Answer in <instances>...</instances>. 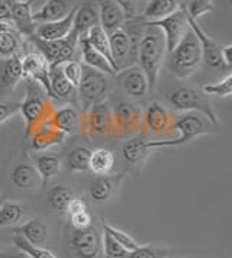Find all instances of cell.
I'll return each instance as SVG.
<instances>
[{
    "label": "cell",
    "instance_id": "cell-1",
    "mask_svg": "<svg viewBox=\"0 0 232 258\" xmlns=\"http://www.w3.org/2000/svg\"><path fill=\"white\" fill-rule=\"evenodd\" d=\"M165 52V39L161 29L144 22V31L141 34L137 49V61L139 69L147 76L150 90H154L157 86Z\"/></svg>",
    "mask_w": 232,
    "mask_h": 258
},
{
    "label": "cell",
    "instance_id": "cell-2",
    "mask_svg": "<svg viewBox=\"0 0 232 258\" xmlns=\"http://www.w3.org/2000/svg\"><path fill=\"white\" fill-rule=\"evenodd\" d=\"M19 113L25 120L26 137L29 138L35 128L52 120L55 106L52 105L51 97L45 93L41 84L32 80H25V99L21 102Z\"/></svg>",
    "mask_w": 232,
    "mask_h": 258
},
{
    "label": "cell",
    "instance_id": "cell-3",
    "mask_svg": "<svg viewBox=\"0 0 232 258\" xmlns=\"http://www.w3.org/2000/svg\"><path fill=\"white\" fill-rule=\"evenodd\" d=\"M173 131H179L180 137L176 140H160V141H148L150 150L154 148H176L182 147L193 140H196L202 135L213 134L218 131L212 122H209L206 117L199 112H186L183 115L174 119Z\"/></svg>",
    "mask_w": 232,
    "mask_h": 258
},
{
    "label": "cell",
    "instance_id": "cell-4",
    "mask_svg": "<svg viewBox=\"0 0 232 258\" xmlns=\"http://www.w3.org/2000/svg\"><path fill=\"white\" fill-rule=\"evenodd\" d=\"M202 64V48L199 44V39L190 29L185 38L177 44L170 52V61H168V71L176 76L177 79H187Z\"/></svg>",
    "mask_w": 232,
    "mask_h": 258
},
{
    "label": "cell",
    "instance_id": "cell-5",
    "mask_svg": "<svg viewBox=\"0 0 232 258\" xmlns=\"http://www.w3.org/2000/svg\"><path fill=\"white\" fill-rule=\"evenodd\" d=\"M168 102L176 110L182 112H199L212 122L215 126H219V119L216 110L212 105L209 96L202 90H195L192 87H180L168 94Z\"/></svg>",
    "mask_w": 232,
    "mask_h": 258
},
{
    "label": "cell",
    "instance_id": "cell-6",
    "mask_svg": "<svg viewBox=\"0 0 232 258\" xmlns=\"http://www.w3.org/2000/svg\"><path fill=\"white\" fill-rule=\"evenodd\" d=\"M107 90H109L107 76L87 66H83V76L77 87L81 112H87L96 103L104 102Z\"/></svg>",
    "mask_w": 232,
    "mask_h": 258
},
{
    "label": "cell",
    "instance_id": "cell-7",
    "mask_svg": "<svg viewBox=\"0 0 232 258\" xmlns=\"http://www.w3.org/2000/svg\"><path fill=\"white\" fill-rule=\"evenodd\" d=\"M109 38V49L113 61L116 73L129 66H134L137 61V49H138L139 38L135 32H129L124 26L107 34Z\"/></svg>",
    "mask_w": 232,
    "mask_h": 258
},
{
    "label": "cell",
    "instance_id": "cell-8",
    "mask_svg": "<svg viewBox=\"0 0 232 258\" xmlns=\"http://www.w3.org/2000/svg\"><path fill=\"white\" fill-rule=\"evenodd\" d=\"M80 132L92 137L96 134L118 135L113 117V109L107 102H100L92 106L87 112L80 113Z\"/></svg>",
    "mask_w": 232,
    "mask_h": 258
},
{
    "label": "cell",
    "instance_id": "cell-9",
    "mask_svg": "<svg viewBox=\"0 0 232 258\" xmlns=\"http://www.w3.org/2000/svg\"><path fill=\"white\" fill-rule=\"evenodd\" d=\"M29 38L32 39L35 47L38 48V52L48 61L49 67L61 66L67 61L74 59V54L79 45V36L74 35L73 32L69 36L55 41H44L35 35Z\"/></svg>",
    "mask_w": 232,
    "mask_h": 258
},
{
    "label": "cell",
    "instance_id": "cell-10",
    "mask_svg": "<svg viewBox=\"0 0 232 258\" xmlns=\"http://www.w3.org/2000/svg\"><path fill=\"white\" fill-rule=\"evenodd\" d=\"M148 24L154 25L162 31L167 52H171L174 48L177 47V44L185 38L186 34L190 31L189 16H187L185 8H179L170 16L162 18V19L155 21V22H148Z\"/></svg>",
    "mask_w": 232,
    "mask_h": 258
},
{
    "label": "cell",
    "instance_id": "cell-11",
    "mask_svg": "<svg viewBox=\"0 0 232 258\" xmlns=\"http://www.w3.org/2000/svg\"><path fill=\"white\" fill-rule=\"evenodd\" d=\"M70 246L76 257L99 258L102 252V239L96 228L73 229L70 235Z\"/></svg>",
    "mask_w": 232,
    "mask_h": 258
},
{
    "label": "cell",
    "instance_id": "cell-12",
    "mask_svg": "<svg viewBox=\"0 0 232 258\" xmlns=\"http://www.w3.org/2000/svg\"><path fill=\"white\" fill-rule=\"evenodd\" d=\"M176 117L158 102H152L142 113V126L154 135H165L173 132Z\"/></svg>",
    "mask_w": 232,
    "mask_h": 258
},
{
    "label": "cell",
    "instance_id": "cell-13",
    "mask_svg": "<svg viewBox=\"0 0 232 258\" xmlns=\"http://www.w3.org/2000/svg\"><path fill=\"white\" fill-rule=\"evenodd\" d=\"M118 135H132L142 128V112L138 106L124 100L113 109Z\"/></svg>",
    "mask_w": 232,
    "mask_h": 258
},
{
    "label": "cell",
    "instance_id": "cell-14",
    "mask_svg": "<svg viewBox=\"0 0 232 258\" xmlns=\"http://www.w3.org/2000/svg\"><path fill=\"white\" fill-rule=\"evenodd\" d=\"M49 64L39 52H28L22 57L23 80H32L42 86L49 96Z\"/></svg>",
    "mask_w": 232,
    "mask_h": 258
},
{
    "label": "cell",
    "instance_id": "cell-15",
    "mask_svg": "<svg viewBox=\"0 0 232 258\" xmlns=\"http://www.w3.org/2000/svg\"><path fill=\"white\" fill-rule=\"evenodd\" d=\"M115 77L118 84L124 89V92L132 97H144L150 92L147 76L135 64L119 70L115 74Z\"/></svg>",
    "mask_w": 232,
    "mask_h": 258
},
{
    "label": "cell",
    "instance_id": "cell-16",
    "mask_svg": "<svg viewBox=\"0 0 232 258\" xmlns=\"http://www.w3.org/2000/svg\"><path fill=\"white\" fill-rule=\"evenodd\" d=\"M189 25H190V29L193 31V34L199 39V44L202 48V62L208 64L209 67L216 69V70L220 69V70L228 71L222 62V58H220V48L222 47L216 41H213L210 36H208V34L199 26L197 21H193L189 18Z\"/></svg>",
    "mask_w": 232,
    "mask_h": 258
},
{
    "label": "cell",
    "instance_id": "cell-17",
    "mask_svg": "<svg viewBox=\"0 0 232 258\" xmlns=\"http://www.w3.org/2000/svg\"><path fill=\"white\" fill-rule=\"evenodd\" d=\"M31 145L35 151H46L52 147H58L67 140V135L51 122H45L32 131L29 135Z\"/></svg>",
    "mask_w": 232,
    "mask_h": 258
},
{
    "label": "cell",
    "instance_id": "cell-18",
    "mask_svg": "<svg viewBox=\"0 0 232 258\" xmlns=\"http://www.w3.org/2000/svg\"><path fill=\"white\" fill-rule=\"evenodd\" d=\"M9 6L12 24L25 36H32L36 24L32 18V2L31 0H5Z\"/></svg>",
    "mask_w": 232,
    "mask_h": 258
},
{
    "label": "cell",
    "instance_id": "cell-19",
    "mask_svg": "<svg viewBox=\"0 0 232 258\" xmlns=\"http://www.w3.org/2000/svg\"><path fill=\"white\" fill-rule=\"evenodd\" d=\"M99 25L110 34L127 24L128 15L113 0H99Z\"/></svg>",
    "mask_w": 232,
    "mask_h": 258
},
{
    "label": "cell",
    "instance_id": "cell-20",
    "mask_svg": "<svg viewBox=\"0 0 232 258\" xmlns=\"http://www.w3.org/2000/svg\"><path fill=\"white\" fill-rule=\"evenodd\" d=\"M74 12H76V6L63 19H58L54 22H46V24H36L34 35L44 41H55V39H63L69 36L73 29Z\"/></svg>",
    "mask_w": 232,
    "mask_h": 258
},
{
    "label": "cell",
    "instance_id": "cell-21",
    "mask_svg": "<svg viewBox=\"0 0 232 258\" xmlns=\"http://www.w3.org/2000/svg\"><path fill=\"white\" fill-rule=\"evenodd\" d=\"M12 184L21 191H34L41 186V177L36 167L29 161H22L12 170Z\"/></svg>",
    "mask_w": 232,
    "mask_h": 258
},
{
    "label": "cell",
    "instance_id": "cell-22",
    "mask_svg": "<svg viewBox=\"0 0 232 258\" xmlns=\"http://www.w3.org/2000/svg\"><path fill=\"white\" fill-rule=\"evenodd\" d=\"M124 178V173H119L115 176H99L97 178H94L90 183V199L93 203H104L110 199L115 195V190L118 187V184L122 181Z\"/></svg>",
    "mask_w": 232,
    "mask_h": 258
},
{
    "label": "cell",
    "instance_id": "cell-23",
    "mask_svg": "<svg viewBox=\"0 0 232 258\" xmlns=\"http://www.w3.org/2000/svg\"><path fill=\"white\" fill-rule=\"evenodd\" d=\"M79 45L81 49V58L84 66L94 69V70L100 71L106 76H115L116 71L113 66L109 62V59L104 57L103 54H100L99 51H96L94 48L89 44V41L86 39V36L81 35L79 38Z\"/></svg>",
    "mask_w": 232,
    "mask_h": 258
},
{
    "label": "cell",
    "instance_id": "cell-24",
    "mask_svg": "<svg viewBox=\"0 0 232 258\" xmlns=\"http://www.w3.org/2000/svg\"><path fill=\"white\" fill-rule=\"evenodd\" d=\"M99 25V11L96 6L90 3H84L80 6H76V12L73 16V29L71 32L80 38L86 35L89 29Z\"/></svg>",
    "mask_w": 232,
    "mask_h": 258
},
{
    "label": "cell",
    "instance_id": "cell-25",
    "mask_svg": "<svg viewBox=\"0 0 232 258\" xmlns=\"http://www.w3.org/2000/svg\"><path fill=\"white\" fill-rule=\"evenodd\" d=\"M13 234L23 238L31 245L41 246L48 238V229H46L45 223L41 219L34 218V219H29L22 225L13 228Z\"/></svg>",
    "mask_w": 232,
    "mask_h": 258
},
{
    "label": "cell",
    "instance_id": "cell-26",
    "mask_svg": "<svg viewBox=\"0 0 232 258\" xmlns=\"http://www.w3.org/2000/svg\"><path fill=\"white\" fill-rule=\"evenodd\" d=\"M71 11L67 0H46L39 11L32 13L35 24H46L66 18Z\"/></svg>",
    "mask_w": 232,
    "mask_h": 258
},
{
    "label": "cell",
    "instance_id": "cell-27",
    "mask_svg": "<svg viewBox=\"0 0 232 258\" xmlns=\"http://www.w3.org/2000/svg\"><path fill=\"white\" fill-rule=\"evenodd\" d=\"M76 94V87L64 77L61 66L49 69V97L58 100H70Z\"/></svg>",
    "mask_w": 232,
    "mask_h": 258
},
{
    "label": "cell",
    "instance_id": "cell-28",
    "mask_svg": "<svg viewBox=\"0 0 232 258\" xmlns=\"http://www.w3.org/2000/svg\"><path fill=\"white\" fill-rule=\"evenodd\" d=\"M52 123L60 131H63L67 137L79 134L80 132V112L71 106L55 109V113L52 116Z\"/></svg>",
    "mask_w": 232,
    "mask_h": 258
},
{
    "label": "cell",
    "instance_id": "cell-29",
    "mask_svg": "<svg viewBox=\"0 0 232 258\" xmlns=\"http://www.w3.org/2000/svg\"><path fill=\"white\" fill-rule=\"evenodd\" d=\"M23 79L22 55H15L6 59L0 74V92H9Z\"/></svg>",
    "mask_w": 232,
    "mask_h": 258
},
{
    "label": "cell",
    "instance_id": "cell-30",
    "mask_svg": "<svg viewBox=\"0 0 232 258\" xmlns=\"http://www.w3.org/2000/svg\"><path fill=\"white\" fill-rule=\"evenodd\" d=\"M148 140L144 137H132L128 141H125L121 147V154L124 160L129 164H139L142 163L147 155L150 154Z\"/></svg>",
    "mask_w": 232,
    "mask_h": 258
},
{
    "label": "cell",
    "instance_id": "cell-31",
    "mask_svg": "<svg viewBox=\"0 0 232 258\" xmlns=\"http://www.w3.org/2000/svg\"><path fill=\"white\" fill-rule=\"evenodd\" d=\"M115 154L106 148H96L90 153L89 170L96 176H107L113 170Z\"/></svg>",
    "mask_w": 232,
    "mask_h": 258
},
{
    "label": "cell",
    "instance_id": "cell-32",
    "mask_svg": "<svg viewBox=\"0 0 232 258\" xmlns=\"http://www.w3.org/2000/svg\"><path fill=\"white\" fill-rule=\"evenodd\" d=\"M34 165L41 177V186L46 187V183L61 171V160L52 154H42L35 157Z\"/></svg>",
    "mask_w": 232,
    "mask_h": 258
},
{
    "label": "cell",
    "instance_id": "cell-33",
    "mask_svg": "<svg viewBox=\"0 0 232 258\" xmlns=\"http://www.w3.org/2000/svg\"><path fill=\"white\" fill-rule=\"evenodd\" d=\"M179 9L177 0H151L142 13L147 22H155L162 18L170 16Z\"/></svg>",
    "mask_w": 232,
    "mask_h": 258
},
{
    "label": "cell",
    "instance_id": "cell-34",
    "mask_svg": "<svg viewBox=\"0 0 232 258\" xmlns=\"http://www.w3.org/2000/svg\"><path fill=\"white\" fill-rule=\"evenodd\" d=\"M74 198V191L64 184H58L54 187L48 188L46 191V200L51 209L57 212H66L69 206L70 200Z\"/></svg>",
    "mask_w": 232,
    "mask_h": 258
},
{
    "label": "cell",
    "instance_id": "cell-35",
    "mask_svg": "<svg viewBox=\"0 0 232 258\" xmlns=\"http://www.w3.org/2000/svg\"><path fill=\"white\" fill-rule=\"evenodd\" d=\"M22 41L13 29L0 32V57L2 58H12L15 55H21Z\"/></svg>",
    "mask_w": 232,
    "mask_h": 258
},
{
    "label": "cell",
    "instance_id": "cell-36",
    "mask_svg": "<svg viewBox=\"0 0 232 258\" xmlns=\"http://www.w3.org/2000/svg\"><path fill=\"white\" fill-rule=\"evenodd\" d=\"M84 36L89 41V44L96 51H99L100 54H103L104 57L109 59V62L113 66V61H112V57H110V49H109V38H107V34L103 31V28L100 25H96V26H93L92 29H89L87 34Z\"/></svg>",
    "mask_w": 232,
    "mask_h": 258
},
{
    "label": "cell",
    "instance_id": "cell-37",
    "mask_svg": "<svg viewBox=\"0 0 232 258\" xmlns=\"http://www.w3.org/2000/svg\"><path fill=\"white\" fill-rule=\"evenodd\" d=\"M92 150L87 147H76L70 151L67 157V165L73 173H84L89 170V160H90Z\"/></svg>",
    "mask_w": 232,
    "mask_h": 258
},
{
    "label": "cell",
    "instance_id": "cell-38",
    "mask_svg": "<svg viewBox=\"0 0 232 258\" xmlns=\"http://www.w3.org/2000/svg\"><path fill=\"white\" fill-rule=\"evenodd\" d=\"M22 216L23 208L19 203L9 200L3 202V205L0 206V228L16 225L22 219Z\"/></svg>",
    "mask_w": 232,
    "mask_h": 258
},
{
    "label": "cell",
    "instance_id": "cell-39",
    "mask_svg": "<svg viewBox=\"0 0 232 258\" xmlns=\"http://www.w3.org/2000/svg\"><path fill=\"white\" fill-rule=\"evenodd\" d=\"M202 92L206 96L215 97H228L232 93V74H226L222 80L215 83H208L202 86Z\"/></svg>",
    "mask_w": 232,
    "mask_h": 258
},
{
    "label": "cell",
    "instance_id": "cell-40",
    "mask_svg": "<svg viewBox=\"0 0 232 258\" xmlns=\"http://www.w3.org/2000/svg\"><path fill=\"white\" fill-rule=\"evenodd\" d=\"M12 241H13V244H15V246H16L18 249L26 252L31 258H57L49 249H45V248H42V246L31 245L29 242H26L23 238L18 236V235H13Z\"/></svg>",
    "mask_w": 232,
    "mask_h": 258
},
{
    "label": "cell",
    "instance_id": "cell-41",
    "mask_svg": "<svg viewBox=\"0 0 232 258\" xmlns=\"http://www.w3.org/2000/svg\"><path fill=\"white\" fill-rule=\"evenodd\" d=\"M103 231L110 235V236L115 239L119 245L124 246L128 252H131V251L137 249V248L139 246L138 242H137V241H135V239H134L131 235L127 234V232H124V231H121V229H118V228L112 226V225H109V223H104Z\"/></svg>",
    "mask_w": 232,
    "mask_h": 258
},
{
    "label": "cell",
    "instance_id": "cell-42",
    "mask_svg": "<svg viewBox=\"0 0 232 258\" xmlns=\"http://www.w3.org/2000/svg\"><path fill=\"white\" fill-rule=\"evenodd\" d=\"M102 249H103L106 258H127L129 254L127 249L122 245H119L115 239L103 231V238H102Z\"/></svg>",
    "mask_w": 232,
    "mask_h": 258
},
{
    "label": "cell",
    "instance_id": "cell-43",
    "mask_svg": "<svg viewBox=\"0 0 232 258\" xmlns=\"http://www.w3.org/2000/svg\"><path fill=\"white\" fill-rule=\"evenodd\" d=\"M61 70H63V74L64 77L69 80L73 87H79L81 80V76H83V66H81L79 61L76 59H71V61H67L64 64H61Z\"/></svg>",
    "mask_w": 232,
    "mask_h": 258
},
{
    "label": "cell",
    "instance_id": "cell-44",
    "mask_svg": "<svg viewBox=\"0 0 232 258\" xmlns=\"http://www.w3.org/2000/svg\"><path fill=\"white\" fill-rule=\"evenodd\" d=\"M213 9H215V8H213L212 0H192V3L189 5V8L186 9V12H187L190 19L197 21L200 16L212 12Z\"/></svg>",
    "mask_w": 232,
    "mask_h": 258
},
{
    "label": "cell",
    "instance_id": "cell-45",
    "mask_svg": "<svg viewBox=\"0 0 232 258\" xmlns=\"http://www.w3.org/2000/svg\"><path fill=\"white\" fill-rule=\"evenodd\" d=\"M165 251L155 246H138L137 249L131 251L127 258H164Z\"/></svg>",
    "mask_w": 232,
    "mask_h": 258
},
{
    "label": "cell",
    "instance_id": "cell-46",
    "mask_svg": "<svg viewBox=\"0 0 232 258\" xmlns=\"http://www.w3.org/2000/svg\"><path fill=\"white\" fill-rule=\"evenodd\" d=\"M19 107H21V103H18V102L2 100L0 102V125L5 123L6 120H9L16 113H19Z\"/></svg>",
    "mask_w": 232,
    "mask_h": 258
},
{
    "label": "cell",
    "instance_id": "cell-47",
    "mask_svg": "<svg viewBox=\"0 0 232 258\" xmlns=\"http://www.w3.org/2000/svg\"><path fill=\"white\" fill-rule=\"evenodd\" d=\"M70 223L73 229H84L92 226V215L87 211H83L80 213L70 215Z\"/></svg>",
    "mask_w": 232,
    "mask_h": 258
},
{
    "label": "cell",
    "instance_id": "cell-48",
    "mask_svg": "<svg viewBox=\"0 0 232 258\" xmlns=\"http://www.w3.org/2000/svg\"><path fill=\"white\" fill-rule=\"evenodd\" d=\"M83 211H87V206H86V202L83 199H79V198H73L70 200L69 206H67V211L70 215H74V213H80Z\"/></svg>",
    "mask_w": 232,
    "mask_h": 258
},
{
    "label": "cell",
    "instance_id": "cell-49",
    "mask_svg": "<svg viewBox=\"0 0 232 258\" xmlns=\"http://www.w3.org/2000/svg\"><path fill=\"white\" fill-rule=\"evenodd\" d=\"M220 58H222V62L223 66L226 67V70H231L232 67V45L228 44L225 47L220 48Z\"/></svg>",
    "mask_w": 232,
    "mask_h": 258
},
{
    "label": "cell",
    "instance_id": "cell-50",
    "mask_svg": "<svg viewBox=\"0 0 232 258\" xmlns=\"http://www.w3.org/2000/svg\"><path fill=\"white\" fill-rule=\"evenodd\" d=\"M113 2L124 9V12L127 13L128 18L135 16V0H113Z\"/></svg>",
    "mask_w": 232,
    "mask_h": 258
},
{
    "label": "cell",
    "instance_id": "cell-51",
    "mask_svg": "<svg viewBox=\"0 0 232 258\" xmlns=\"http://www.w3.org/2000/svg\"><path fill=\"white\" fill-rule=\"evenodd\" d=\"M0 21H3V22H11L12 24L11 11H9V6L6 5L5 0H0Z\"/></svg>",
    "mask_w": 232,
    "mask_h": 258
},
{
    "label": "cell",
    "instance_id": "cell-52",
    "mask_svg": "<svg viewBox=\"0 0 232 258\" xmlns=\"http://www.w3.org/2000/svg\"><path fill=\"white\" fill-rule=\"evenodd\" d=\"M0 258H31L23 251H16V252H0Z\"/></svg>",
    "mask_w": 232,
    "mask_h": 258
},
{
    "label": "cell",
    "instance_id": "cell-53",
    "mask_svg": "<svg viewBox=\"0 0 232 258\" xmlns=\"http://www.w3.org/2000/svg\"><path fill=\"white\" fill-rule=\"evenodd\" d=\"M5 199V198H3V196H2V195H0V200H3Z\"/></svg>",
    "mask_w": 232,
    "mask_h": 258
}]
</instances>
